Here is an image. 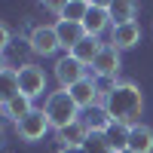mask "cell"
Here are the masks:
<instances>
[{
    "instance_id": "obj_11",
    "label": "cell",
    "mask_w": 153,
    "mask_h": 153,
    "mask_svg": "<svg viewBox=\"0 0 153 153\" xmlns=\"http://www.w3.org/2000/svg\"><path fill=\"white\" fill-rule=\"evenodd\" d=\"M126 153H153V129L144 123H138L129 129V147Z\"/></svg>"
},
{
    "instance_id": "obj_1",
    "label": "cell",
    "mask_w": 153,
    "mask_h": 153,
    "mask_svg": "<svg viewBox=\"0 0 153 153\" xmlns=\"http://www.w3.org/2000/svg\"><path fill=\"white\" fill-rule=\"evenodd\" d=\"M104 110L110 113V120L117 126H126V129L138 126L141 123V110H144L141 89H138L135 83H117L104 95Z\"/></svg>"
},
{
    "instance_id": "obj_6",
    "label": "cell",
    "mask_w": 153,
    "mask_h": 153,
    "mask_svg": "<svg viewBox=\"0 0 153 153\" xmlns=\"http://www.w3.org/2000/svg\"><path fill=\"white\" fill-rule=\"evenodd\" d=\"M113 28L110 22V3H89V12L83 19V31L86 37H101V31Z\"/></svg>"
},
{
    "instance_id": "obj_15",
    "label": "cell",
    "mask_w": 153,
    "mask_h": 153,
    "mask_svg": "<svg viewBox=\"0 0 153 153\" xmlns=\"http://www.w3.org/2000/svg\"><path fill=\"white\" fill-rule=\"evenodd\" d=\"M101 49H104V43H101L98 37H83V43L76 46L71 55H74L76 61H83V65H89V68H92V61L98 58V52H101Z\"/></svg>"
},
{
    "instance_id": "obj_7",
    "label": "cell",
    "mask_w": 153,
    "mask_h": 153,
    "mask_svg": "<svg viewBox=\"0 0 153 153\" xmlns=\"http://www.w3.org/2000/svg\"><path fill=\"white\" fill-rule=\"evenodd\" d=\"M55 80L61 83V89H71V86H76L80 80H86V65H83V61H76V58L68 52L65 58L55 61Z\"/></svg>"
},
{
    "instance_id": "obj_18",
    "label": "cell",
    "mask_w": 153,
    "mask_h": 153,
    "mask_svg": "<svg viewBox=\"0 0 153 153\" xmlns=\"http://www.w3.org/2000/svg\"><path fill=\"white\" fill-rule=\"evenodd\" d=\"M3 110H6V117H9L12 123H22V120H25V117H28V113L34 110V107H31V98L19 92V95H16V98H12V101H9V104L3 107Z\"/></svg>"
},
{
    "instance_id": "obj_20",
    "label": "cell",
    "mask_w": 153,
    "mask_h": 153,
    "mask_svg": "<svg viewBox=\"0 0 153 153\" xmlns=\"http://www.w3.org/2000/svg\"><path fill=\"white\" fill-rule=\"evenodd\" d=\"M104 138H107V144L117 150V153H126V147H129V129H126V126H117V123H113L110 129L104 132Z\"/></svg>"
},
{
    "instance_id": "obj_22",
    "label": "cell",
    "mask_w": 153,
    "mask_h": 153,
    "mask_svg": "<svg viewBox=\"0 0 153 153\" xmlns=\"http://www.w3.org/2000/svg\"><path fill=\"white\" fill-rule=\"evenodd\" d=\"M9 40H12V31H9V25L6 22H0V52L9 46Z\"/></svg>"
},
{
    "instance_id": "obj_21",
    "label": "cell",
    "mask_w": 153,
    "mask_h": 153,
    "mask_svg": "<svg viewBox=\"0 0 153 153\" xmlns=\"http://www.w3.org/2000/svg\"><path fill=\"white\" fill-rule=\"evenodd\" d=\"M83 153H117V150L107 144L104 135H89L86 144H83Z\"/></svg>"
},
{
    "instance_id": "obj_9",
    "label": "cell",
    "mask_w": 153,
    "mask_h": 153,
    "mask_svg": "<svg viewBox=\"0 0 153 153\" xmlns=\"http://www.w3.org/2000/svg\"><path fill=\"white\" fill-rule=\"evenodd\" d=\"M71 92V98H74V104L80 107V110H89V107H95L98 104V80L95 76H86V80H80L76 86H71L68 89Z\"/></svg>"
},
{
    "instance_id": "obj_17",
    "label": "cell",
    "mask_w": 153,
    "mask_h": 153,
    "mask_svg": "<svg viewBox=\"0 0 153 153\" xmlns=\"http://www.w3.org/2000/svg\"><path fill=\"white\" fill-rule=\"evenodd\" d=\"M16 95H19V71H12V68L0 71V104L6 107Z\"/></svg>"
},
{
    "instance_id": "obj_23",
    "label": "cell",
    "mask_w": 153,
    "mask_h": 153,
    "mask_svg": "<svg viewBox=\"0 0 153 153\" xmlns=\"http://www.w3.org/2000/svg\"><path fill=\"white\" fill-rule=\"evenodd\" d=\"M61 153H83V147H61Z\"/></svg>"
},
{
    "instance_id": "obj_16",
    "label": "cell",
    "mask_w": 153,
    "mask_h": 153,
    "mask_svg": "<svg viewBox=\"0 0 153 153\" xmlns=\"http://www.w3.org/2000/svg\"><path fill=\"white\" fill-rule=\"evenodd\" d=\"M86 12H89V3H86V0H68V3H61V9H58V22L83 25Z\"/></svg>"
},
{
    "instance_id": "obj_3",
    "label": "cell",
    "mask_w": 153,
    "mask_h": 153,
    "mask_svg": "<svg viewBox=\"0 0 153 153\" xmlns=\"http://www.w3.org/2000/svg\"><path fill=\"white\" fill-rule=\"evenodd\" d=\"M123 68V58H120V49L104 43V49L98 52V58L92 61V76H98V80L104 83H117V74Z\"/></svg>"
},
{
    "instance_id": "obj_19",
    "label": "cell",
    "mask_w": 153,
    "mask_h": 153,
    "mask_svg": "<svg viewBox=\"0 0 153 153\" xmlns=\"http://www.w3.org/2000/svg\"><path fill=\"white\" fill-rule=\"evenodd\" d=\"M135 12H138V6L129 3V0L110 3V22H113V28H117V25H129V22H135Z\"/></svg>"
},
{
    "instance_id": "obj_14",
    "label": "cell",
    "mask_w": 153,
    "mask_h": 153,
    "mask_svg": "<svg viewBox=\"0 0 153 153\" xmlns=\"http://www.w3.org/2000/svg\"><path fill=\"white\" fill-rule=\"evenodd\" d=\"M89 135H92V132H89L86 123L80 120V123L68 126V129H61V132H58V141H61V147H83Z\"/></svg>"
},
{
    "instance_id": "obj_24",
    "label": "cell",
    "mask_w": 153,
    "mask_h": 153,
    "mask_svg": "<svg viewBox=\"0 0 153 153\" xmlns=\"http://www.w3.org/2000/svg\"><path fill=\"white\" fill-rule=\"evenodd\" d=\"M0 71H6V68H3V52H0Z\"/></svg>"
},
{
    "instance_id": "obj_4",
    "label": "cell",
    "mask_w": 153,
    "mask_h": 153,
    "mask_svg": "<svg viewBox=\"0 0 153 153\" xmlns=\"http://www.w3.org/2000/svg\"><path fill=\"white\" fill-rule=\"evenodd\" d=\"M49 129H52V126H49V120H46V113H43V110H31L22 123H16L19 138H22V141H28V144L43 141V135H46Z\"/></svg>"
},
{
    "instance_id": "obj_10",
    "label": "cell",
    "mask_w": 153,
    "mask_h": 153,
    "mask_svg": "<svg viewBox=\"0 0 153 153\" xmlns=\"http://www.w3.org/2000/svg\"><path fill=\"white\" fill-rule=\"evenodd\" d=\"M141 43V25L138 22H129V25H117L110 28V46H117L120 52L123 49H132Z\"/></svg>"
},
{
    "instance_id": "obj_8",
    "label": "cell",
    "mask_w": 153,
    "mask_h": 153,
    "mask_svg": "<svg viewBox=\"0 0 153 153\" xmlns=\"http://www.w3.org/2000/svg\"><path fill=\"white\" fill-rule=\"evenodd\" d=\"M31 49L37 55H55L58 49H61V43H58V34H55V25H40V28H34L31 31Z\"/></svg>"
},
{
    "instance_id": "obj_13",
    "label": "cell",
    "mask_w": 153,
    "mask_h": 153,
    "mask_svg": "<svg viewBox=\"0 0 153 153\" xmlns=\"http://www.w3.org/2000/svg\"><path fill=\"white\" fill-rule=\"evenodd\" d=\"M55 34H58L61 49H68V52H74V49L83 43V37H86L83 25H71V22H58L55 25Z\"/></svg>"
},
{
    "instance_id": "obj_12",
    "label": "cell",
    "mask_w": 153,
    "mask_h": 153,
    "mask_svg": "<svg viewBox=\"0 0 153 153\" xmlns=\"http://www.w3.org/2000/svg\"><path fill=\"white\" fill-rule=\"evenodd\" d=\"M83 123H86V129L92 132V135H104L110 126H113V120H110V113L104 110V104H95V107L83 110Z\"/></svg>"
},
{
    "instance_id": "obj_2",
    "label": "cell",
    "mask_w": 153,
    "mask_h": 153,
    "mask_svg": "<svg viewBox=\"0 0 153 153\" xmlns=\"http://www.w3.org/2000/svg\"><path fill=\"white\" fill-rule=\"evenodd\" d=\"M43 113H46L49 126H52L55 132H61V129H68V126L80 123V113H83V110L74 104V98H71L68 89H61V92H49V95H46Z\"/></svg>"
},
{
    "instance_id": "obj_5",
    "label": "cell",
    "mask_w": 153,
    "mask_h": 153,
    "mask_svg": "<svg viewBox=\"0 0 153 153\" xmlns=\"http://www.w3.org/2000/svg\"><path fill=\"white\" fill-rule=\"evenodd\" d=\"M19 92L28 95L31 101H34L37 95H43V92H46V74H43V68H37V65H22V68H19Z\"/></svg>"
}]
</instances>
